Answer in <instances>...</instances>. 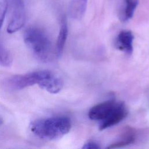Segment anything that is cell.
<instances>
[{
	"label": "cell",
	"instance_id": "obj_15",
	"mask_svg": "<svg viewBox=\"0 0 149 149\" xmlns=\"http://www.w3.org/2000/svg\"><path fill=\"white\" fill-rule=\"evenodd\" d=\"M82 148L84 149H99L100 148V146L98 143H97L95 141H89L86 142L83 146L82 147Z\"/></svg>",
	"mask_w": 149,
	"mask_h": 149
},
{
	"label": "cell",
	"instance_id": "obj_8",
	"mask_svg": "<svg viewBox=\"0 0 149 149\" xmlns=\"http://www.w3.org/2000/svg\"><path fill=\"white\" fill-rule=\"evenodd\" d=\"M134 36L130 30H123L120 31L116 39V47L125 52L128 55H131L133 50Z\"/></svg>",
	"mask_w": 149,
	"mask_h": 149
},
{
	"label": "cell",
	"instance_id": "obj_4",
	"mask_svg": "<svg viewBox=\"0 0 149 149\" xmlns=\"http://www.w3.org/2000/svg\"><path fill=\"white\" fill-rule=\"evenodd\" d=\"M11 17L7 27V32L12 34L19 30L26 20L25 8L23 0H12Z\"/></svg>",
	"mask_w": 149,
	"mask_h": 149
},
{
	"label": "cell",
	"instance_id": "obj_2",
	"mask_svg": "<svg viewBox=\"0 0 149 149\" xmlns=\"http://www.w3.org/2000/svg\"><path fill=\"white\" fill-rule=\"evenodd\" d=\"M24 41L33 54L42 62L49 61L52 57L51 42L41 29L36 27L28 28L24 32Z\"/></svg>",
	"mask_w": 149,
	"mask_h": 149
},
{
	"label": "cell",
	"instance_id": "obj_10",
	"mask_svg": "<svg viewBox=\"0 0 149 149\" xmlns=\"http://www.w3.org/2000/svg\"><path fill=\"white\" fill-rule=\"evenodd\" d=\"M68 29L66 19L63 17L61 20L60 30L56 44V54L57 56H60L63 52L68 37Z\"/></svg>",
	"mask_w": 149,
	"mask_h": 149
},
{
	"label": "cell",
	"instance_id": "obj_12",
	"mask_svg": "<svg viewBox=\"0 0 149 149\" xmlns=\"http://www.w3.org/2000/svg\"><path fill=\"white\" fill-rule=\"evenodd\" d=\"M135 140H136V138H135L134 133H132L130 132V133H128V134H127V136L125 137L124 139H122V140L112 143L110 144L109 146H108L107 148L108 149L121 148V147L134 143Z\"/></svg>",
	"mask_w": 149,
	"mask_h": 149
},
{
	"label": "cell",
	"instance_id": "obj_3",
	"mask_svg": "<svg viewBox=\"0 0 149 149\" xmlns=\"http://www.w3.org/2000/svg\"><path fill=\"white\" fill-rule=\"evenodd\" d=\"M45 72L46 70H38L12 76L5 80L4 85L10 90H19L34 84L38 85Z\"/></svg>",
	"mask_w": 149,
	"mask_h": 149
},
{
	"label": "cell",
	"instance_id": "obj_13",
	"mask_svg": "<svg viewBox=\"0 0 149 149\" xmlns=\"http://www.w3.org/2000/svg\"><path fill=\"white\" fill-rule=\"evenodd\" d=\"M13 62V58L9 51L0 44V65L10 66Z\"/></svg>",
	"mask_w": 149,
	"mask_h": 149
},
{
	"label": "cell",
	"instance_id": "obj_5",
	"mask_svg": "<svg viewBox=\"0 0 149 149\" xmlns=\"http://www.w3.org/2000/svg\"><path fill=\"white\" fill-rule=\"evenodd\" d=\"M118 102L108 100L93 106L88 111V117L91 120H103L113 110Z\"/></svg>",
	"mask_w": 149,
	"mask_h": 149
},
{
	"label": "cell",
	"instance_id": "obj_11",
	"mask_svg": "<svg viewBox=\"0 0 149 149\" xmlns=\"http://www.w3.org/2000/svg\"><path fill=\"white\" fill-rule=\"evenodd\" d=\"M139 4V0H123V6L120 13L121 20L123 22L130 20L133 16Z\"/></svg>",
	"mask_w": 149,
	"mask_h": 149
},
{
	"label": "cell",
	"instance_id": "obj_14",
	"mask_svg": "<svg viewBox=\"0 0 149 149\" xmlns=\"http://www.w3.org/2000/svg\"><path fill=\"white\" fill-rule=\"evenodd\" d=\"M8 9L7 0H0V29L3 23V20Z\"/></svg>",
	"mask_w": 149,
	"mask_h": 149
},
{
	"label": "cell",
	"instance_id": "obj_7",
	"mask_svg": "<svg viewBox=\"0 0 149 149\" xmlns=\"http://www.w3.org/2000/svg\"><path fill=\"white\" fill-rule=\"evenodd\" d=\"M63 85L62 80L49 70H46L45 75L38 84V86L41 88L52 94L59 93L62 90Z\"/></svg>",
	"mask_w": 149,
	"mask_h": 149
},
{
	"label": "cell",
	"instance_id": "obj_16",
	"mask_svg": "<svg viewBox=\"0 0 149 149\" xmlns=\"http://www.w3.org/2000/svg\"><path fill=\"white\" fill-rule=\"evenodd\" d=\"M3 121L2 119L1 118H0V126L3 124Z\"/></svg>",
	"mask_w": 149,
	"mask_h": 149
},
{
	"label": "cell",
	"instance_id": "obj_1",
	"mask_svg": "<svg viewBox=\"0 0 149 149\" xmlns=\"http://www.w3.org/2000/svg\"><path fill=\"white\" fill-rule=\"evenodd\" d=\"M30 131L38 138L45 140H57L71 129V122L66 116H54L36 119L30 125Z\"/></svg>",
	"mask_w": 149,
	"mask_h": 149
},
{
	"label": "cell",
	"instance_id": "obj_9",
	"mask_svg": "<svg viewBox=\"0 0 149 149\" xmlns=\"http://www.w3.org/2000/svg\"><path fill=\"white\" fill-rule=\"evenodd\" d=\"M88 0H73L69 5V13L74 19H81L85 13Z\"/></svg>",
	"mask_w": 149,
	"mask_h": 149
},
{
	"label": "cell",
	"instance_id": "obj_6",
	"mask_svg": "<svg viewBox=\"0 0 149 149\" xmlns=\"http://www.w3.org/2000/svg\"><path fill=\"white\" fill-rule=\"evenodd\" d=\"M127 115V111L123 102H118L111 113L100 125V130H102L111 127L124 119Z\"/></svg>",
	"mask_w": 149,
	"mask_h": 149
}]
</instances>
